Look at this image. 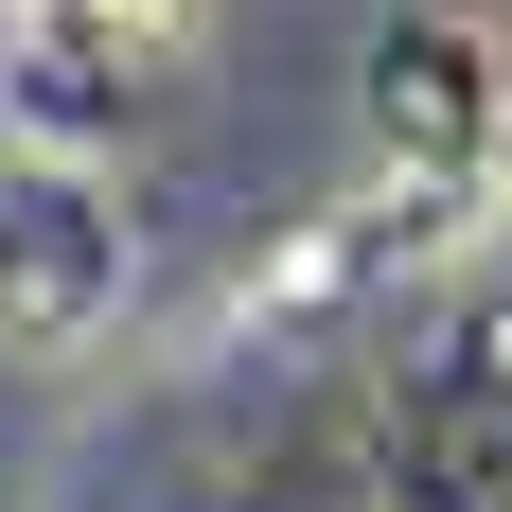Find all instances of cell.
<instances>
[{
  "label": "cell",
  "mask_w": 512,
  "mask_h": 512,
  "mask_svg": "<svg viewBox=\"0 0 512 512\" xmlns=\"http://www.w3.org/2000/svg\"><path fill=\"white\" fill-rule=\"evenodd\" d=\"M124 283H142V248H124L106 177L53 142H0V354H36V371L89 354L124 318Z\"/></svg>",
  "instance_id": "1"
},
{
  "label": "cell",
  "mask_w": 512,
  "mask_h": 512,
  "mask_svg": "<svg viewBox=\"0 0 512 512\" xmlns=\"http://www.w3.org/2000/svg\"><path fill=\"white\" fill-rule=\"evenodd\" d=\"M371 124H389V159H477V142L512 124L495 18H477V0H407L389 53H371Z\"/></svg>",
  "instance_id": "2"
}]
</instances>
